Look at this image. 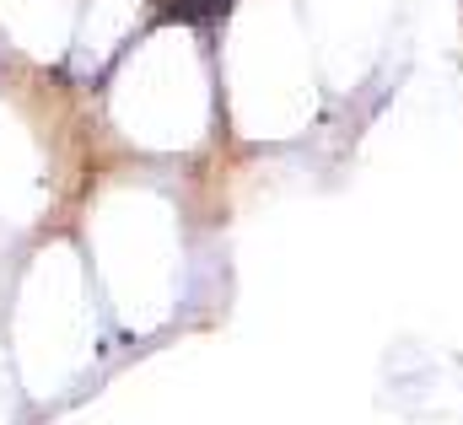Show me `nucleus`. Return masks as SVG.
I'll return each mask as SVG.
<instances>
[{
    "label": "nucleus",
    "instance_id": "1",
    "mask_svg": "<svg viewBox=\"0 0 463 425\" xmlns=\"http://www.w3.org/2000/svg\"><path fill=\"white\" fill-rule=\"evenodd\" d=\"M232 0H167L162 5V22H189V27H205L216 16H227Z\"/></svg>",
    "mask_w": 463,
    "mask_h": 425
}]
</instances>
